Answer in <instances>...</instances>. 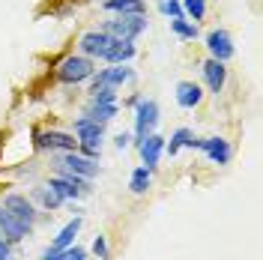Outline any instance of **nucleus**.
Instances as JSON below:
<instances>
[{
    "instance_id": "2eb2a0df",
    "label": "nucleus",
    "mask_w": 263,
    "mask_h": 260,
    "mask_svg": "<svg viewBox=\"0 0 263 260\" xmlns=\"http://www.w3.org/2000/svg\"><path fill=\"white\" fill-rule=\"evenodd\" d=\"M30 230L33 228L21 225V221L12 218L6 210H0V239H6L9 245H15V243H21V239H27V236H30Z\"/></svg>"
},
{
    "instance_id": "f03ea898",
    "label": "nucleus",
    "mask_w": 263,
    "mask_h": 260,
    "mask_svg": "<svg viewBox=\"0 0 263 260\" xmlns=\"http://www.w3.org/2000/svg\"><path fill=\"white\" fill-rule=\"evenodd\" d=\"M93 72H96V63H93L90 57H84V54H69V57H63L60 66H57V81L69 84V87H78V84L90 81Z\"/></svg>"
},
{
    "instance_id": "423d86ee",
    "label": "nucleus",
    "mask_w": 263,
    "mask_h": 260,
    "mask_svg": "<svg viewBox=\"0 0 263 260\" xmlns=\"http://www.w3.org/2000/svg\"><path fill=\"white\" fill-rule=\"evenodd\" d=\"M33 144L36 150H45V153H75L78 141L72 132H57V129H45V132H33Z\"/></svg>"
},
{
    "instance_id": "5701e85b",
    "label": "nucleus",
    "mask_w": 263,
    "mask_h": 260,
    "mask_svg": "<svg viewBox=\"0 0 263 260\" xmlns=\"http://www.w3.org/2000/svg\"><path fill=\"white\" fill-rule=\"evenodd\" d=\"M149 185H153V171H147L144 164H138V168L132 171V177H129V189H132V195H147Z\"/></svg>"
},
{
    "instance_id": "7ed1b4c3",
    "label": "nucleus",
    "mask_w": 263,
    "mask_h": 260,
    "mask_svg": "<svg viewBox=\"0 0 263 260\" xmlns=\"http://www.w3.org/2000/svg\"><path fill=\"white\" fill-rule=\"evenodd\" d=\"M117 114H120V99H117L114 87H102L96 93H90V105H87L84 117H90V120H96V123L105 126V123H111Z\"/></svg>"
},
{
    "instance_id": "1a4fd4ad",
    "label": "nucleus",
    "mask_w": 263,
    "mask_h": 260,
    "mask_svg": "<svg viewBox=\"0 0 263 260\" xmlns=\"http://www.w3.org/2000/svg\"><path fill=\"white\" fill-rule=\"evenodd\" d=\"M45 185L54 189L63 200H78L81 195H90V179H78V177H69V174H57Z\"/></svg>"
},
{
    "instance_id": "4be33fe9",
    "label": "nucleus",
    "mask_w": 263,
    "mask_h": 260,
    "mask_svg": "<svg viewBox=\"0 0 263 260\" xmlns=\"http://www.w3.org/2000/svg\"><path fill=\"white\" fill-rule=\"evenodd\" d=\"M78 230H81V215H75L72 221H66L63 230L51 239V248H57V251H63L69 245H75V236H78Z\"/></svg>"
},
{
    "instance_id": "bb28decb",
    "label": "nucleus",
    "mask_w": 263,
    "mask_h": 260,
    "mask_svg": "<svg viewBox=\"0 0 263 260\" xmlns=\"http://www.w3.org/2000/svg\"><path fill=\"white\" fill-rule=\"evenodd\" d=\"M90 251H93L99 260H111V251H108V239H105L102 233H96V236H93V248H90Z\"/></svg>"
},
{
    "instance_id": "a878e982",
    "label": "nucleus",
    "mask_w": 263,
    "mask_h": 260,
    "mask_svg": "<svg viewBox=\"0 0 263 260\" xmlns=\"http://www.w3.org/2000/svg\"><path fill=\"white\" fill-rule=\"evenodd\" d=\"M156 9H159L162 15H167V18H180L182 15L180 0H159V3H156Z\"/></svg>"
},
{
    "instance_id": "b1692460",
    "label": "nucleus",
    "mask_w": 263,
    "mask_h": 260,
    "mask_svg": "<svg viewBox=\"0 0 263 260\" xmlns=\"http://www.w3.org/2000/svg\"><path fill=\"white\" fill-rule=\"evenodd\" d=\"M171 30L177 33V36H180V39H185V42H195L197 39V24L195 21H189V18L185 15H180V18H171Z\"/></svg>"
},
{
    "instance_id": "393cba45",
    "label": "nucleus",
    "mask_w": 263,
    "mask_h": 260,
    "mask_svg": "<svg viewBox=\"0 0 263 260\" xmlns=\"http://www.w3.org/2000/svg\"><path fill=\"white\" fill-rule=\"evenodd\" d=\"M182 6V15L189 18V21H203V15H206V0H180Z\"/></svg>"
},
{
    "instance_id": "6e6552de",
    "label": "nucleus",
    "mask_w": 263,
    "mask_h": 260,
    "mask_svg": "<svg viewBox=\"0 0 263 260\" xmlns=\"http://www.w3.org/2000/svg\"><path fill=\"white\" fill-rule=\"evenodd\" d=\"M132 78H135V72L129 69V63L126 66H105V69H96L93 78H90V93H96V90H102V87H114V90H120V87L129 84Z\"/></svg>"
},
{
    "instance_id": "cd10ccee",
    "label": "nucleus",
    "mask_w": 263,
    "mask_h": 260,
    "mask_svg": "<svg viewBox=\"0 0 263 260\" xmlns=\"http://www.w3.org/2000/svg\"><path fill=\"white\" fill-rule=\"evenodd\" d=\"M60 260H87V251L78 248V245H69V248L60 251Z\"/></svg>"
},
{
    "instance_id": "f257e3e1",
    "label": "nucleus",
    "mask_w": 263,
    "mask_h": 260,
    "mask_svg": "<svg viewBox=\"0 0 263 260\" xmlns=\"http://www.w3.org/2000/svg\"><path fill=\"white\" fill-rule=\"evenodd\" d=\"M75 141H78V153L87 159H99L102 153V141H105V126L90 120V117H78L75 120Z\"/></svg>"
},
{
    "instance_id": "0eeeda50",
    "label": "nucleus",
    "mask_w": 263,
    "mask_h": 260,
    "mask_svg": "<svg viewBox=\"0 0 263 260\" xmlns=\"http://www.w3.org/2000/svg\"><path fill=\"white\" fill-rule=\"evenodd\" d=\"M156 126H159V102L156 99H141L135 105V146L147 135H153Z\"/></svg>"
},
{
    "instance_id": "20e7f679",
    "label": "nucleus",
    "mask_w": 263,
    "mask_h": 260,
    "mask_svg": "<svg viewBox=\"0 0 263 260\" xmlns=\"http://www.w3.org/2000/svg\"><path fill=\"white\" fill-rule=\"evenodd\" d=\"M51 156H54V168L60 174H69V177L78 179H93L99 174V159H87L78 150L75 153H51Z\"/></svg>"
},
{
    "instance_id": "f8f14e48",
    "label": "nucleus",
    "mask_w": 263,
    "mask_h": 260,
    "mask_svg": "<svg viewBox=\"0 0 263 260\" xmlns=\"http://www.w3.org/2000/svg\"><path fill=\"white\" fill-rule=\"evenodd\" d=\"M108 45H111V36L96 27V30H87L81 36L78 51H81L84 57H90V60H102V57H105V51H108Z\"/></svg>"
},
{
    "instance_id": "473e14b6",
    "label": "nucleus",
    "mask_w": 263,
    "mask_h": 260,
    "mask_svg": "<svg viewBox=\"0 0 263 260\" xmlns=\"http://www.w3.org/2000/svg\"><path fill=\"white\" fill-rule=\"evenodd\" d=\"M9 260H12V257H9Z\"/></svg>"
},
{
    "instance_id": "dca6fc26",
    "label": "nucleus",
    "mask_w": 263,
    "mask_h": 260,
    "mask_svg": "<svg viewBox=\"0 0 263 260\" xmlns=\"http://www.w3.org/2000/svg\"><path fill=\"white\" fill-rule=\"evenodd\" d=\"M135 54H138L135 42H126V39H111V45H108V51H105L102 63H105V66H126Z\"/></svg>"
},
{
    "instance_id": "aec40b11",
    "label": "nucleus",
    "mask_w": 263,
    "mask_h": 260,
    "mask_svg": "<svg viewBox=\"0 0 263 260\" xmlns=\"http://www.w3.org/2000/svg\"><path fill=\"white\" fill-rule=\"evenodd\" d=\"M182 146H189V150H197V146H200V138H195V132L185 129V126H182V129H177L174 135H171V141L164 144V153L174 159V156L180 153Z\"/></svg>"
},
{
    "instance_id": "4468645a",
    "label": "nucleus",
    "mask_w": 263,
    "mask_h": 260,
    "mask_svg": "<svg viewBox=\"0 0 263 260\" xmlns=\"http://www.w3.org/2000/svg\"><path fill=\"white\" fill-rule=\"evenodd\" d=\"M206 159L213 164H228L230 162V156H233V150H230V144L224 141V138H200V146H197Z\"/></svg>"
},
{
    "instance_id": "a211bd4d",
    "label": "nucleus",
    "mask_w": 263,
    "mask_h": 260,
    "mask_svg": "<svg viewBox=\"0 0 263 260\" xmlns=\"http://www.w3.org/2000/svg\"><path fill=\"white\" fill-rule=\"evenodd\" d=\"M174 96H177V105H180V108L192 111V108H197V105L203 102V87L195 84V81H180Z\"/></svg>"
},
{
    "instance_id": "c756f323",
    "label": "nucleus",
    "mask_w": 263,
    "mask_h": 260,
    "mask_svg": "<svg viewBox=\"0 0 263 260\" xmlns=\"http://www.w3.org/2000/svg\"><path fill=\"white\" fill-rule=\"evenodd\" d=\"M39 260H60V251H57V248H45V251H42V254H39Z\"/></svg>"
},
{
    "instance_id": "ddd939ff",
    "label": "nucleus",
    "mask_w": 263,
    "mask_h": 260,
    "mask_svg": "<svg viewBox=\"0 0 263 260\" xmlns=\"http://www.w3.org/2000/svg\"><path fill=\"white\" fill-rule=\"evenodd\" d=\"M138 153H141V162H144V168L147 171H156L159 168V159H162V153H164V138L162 135H147L141 144H138Z\"/></svg>"
},
{
    "instance_id": "412c9836",
    "label": "nucleus",
    "mask_w": 263,
    "mask_h": 260,
    "mask_svg": "<svg viewBox=\"0 0 263 260\" xmlns=\"http://www.w3.org/2000/svg\"><path fill=\"white\" fill-rule=\"evenodd\" d=\"M30 200H33V203H39L42 210H48V212L60 210V207H63V203H66L63 197L57 195L54 189H48V185H36V189H33V192H30Z\"/></svg>"
},
{
    "instance_id": "7c9ffc66",
    "label": "nucleus",
    "mask_w": 263,
    "mask_h": 260,
    "mask_svg": "<svg viewBox=\"0 0 263 260\" xmlns=\"http://www.w3.org/2000/svg\"><path fill=\"white\" fill-rule=\"evenodd\" d=\"M9 257H12V245L6 239H0V260H9Z\"/></svg>"
},
{
    "instance_id": "2f4dec72",
    "label": "nucleus",
    "mask_w": 263,
    "mask_h": 260,
    "mask_svg": "<svg viewBox=\"0 0 263 260\" xmlns=\"http://www.w3.org/2000/svg\"><path fill=\"white\" fill-rule=\"evenodd\" d=\"M141 99H144V96H141V93H135V96H129V105H132V108H135V105H138Z\"/></svg>"
},
{
    "instance_id": "9b49d317",
    "label": "nucleus",
    "mask_w": 263,
    "mask_h": 260,
    "mask_svg": "<svg viewBox=\"0 0 263 260\" xmlns=\"http://www.w3.org/2000/svg\"><path fill=\"white\" fill-rule=\"evenodd\" d=\"M206 51H210V60H218V63H228L230 57L236 54L233 48V39H230L228 30H210L206 33Z\"/></svg>"
},
{
    "instance_id": "c85d7f7f",
    "label": "nucleus",
    "mask_w": 263,
    "mask_h": 260,
    "mask_svg": "<svg viewBox=\"0 0 263 260\" xmlns=\"http://www.w3.org/2000/svg\"><path fill=\"white\" fill-rule=\"evenodd\" d=\"M129 141H132L129 132H117V135H114V146H117V150H126V146H129Z\"/></svg>"
},
{
    "instance_id": "6ab92c4d",
    "label": "nucleus",
    "mask_w": 263,
    "mask_h": 260,
    "mask_svg": "<svg viewBox=\"0 0 263 260\" xmlns=\"http://www.w3.org/2000/svg\"><path fill=\"white\" fill-rule=\"evenodd\" d=\"M102 9L111 15H147L144 0H102Z\"/></svg>"
},
{
    "instance_id": "f3484780",
    "label": "nucleus",
    "mask_w": 263,
    "mask_h": 260,
    "mask_svg": "<svg viewBox=\"0 0 263 260\" xmlns=\"http://www.w3.org/2000/svg\"><path fill=\"white\" fill-rule=\"evenodd\" d=\"M200 72H203V81H206V90L218 96V93L224 90V84H228V66H224V63H218V60H206Z\"/></svg>"
},
{
    "instance_id": "9d476101",
    "label": "nucleus",
    "mask_w": 263,
    "mask_h": 260,
    "mask_svg": "<svg viewBox=\"0 0 263 260\" xmlns=\"http://www.w3.org/2000/svg\"><path fill=\"white\" fill-rule=\"evenodd\" d=\"M0 210H6L12 218H18L21 225H27V228H33L36 225V203H33L27 195H18V192H12V195L3 197V207Z\"/></svg>"
},
{
    "instance_id": "39448f33",
    "label": "nucleus",
    "mask_w": 263,
    "mask_h": 260,
    "mask_svg": "<svg viewBox=\"0 0 263 260\" xmlns=\"http://www.w3.org/2000/svg\"><path fill=\"white\" fill-rule=\"evenodd\" d=\"M111 39H126V42H135L141 33L147 30V15H111L108 21H102V27Z\"/></svg>"
}]
</instances>
